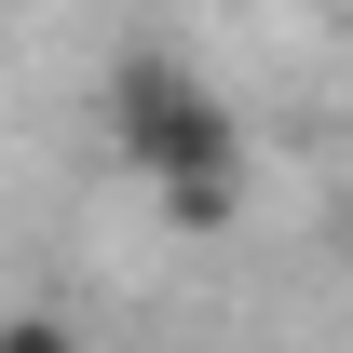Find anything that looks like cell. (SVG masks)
Instances as JSON below:
<instances>
[{
    "label": "cell",
    "instance_id": "6da1fadb",
    "mask_svg": "<svg viewBox=\"0 0 353 353\" xmlns=\"http://www.w3.org/2000/svg\"><path fill=\"white\" fill-rule=\"evenodd\" d=\"M95 136H109V163H123L136 190H176V176H231V163H245L231 95L204 82L176 41H123V54H109V82H95Z\"/></svg>",
    "mask_w": 353,
    "mask_h": 353
},
{
    "label": "cell",
    "instance_id": "7a4b0ae2",
    "mask_svg": "<svg viewBox=\"0 0 353 353\" xmlns=\"http://www.w3.org/2000/svg\"><path fill=\"white\" fill-rule=\"evenodd\" d=\"M150 204H163L176 231H231V204H245V163H231V176H176V190H150Z\"/></svg>",
    "mask_w": 353,
    "mask_h": 353
}]
</instances>
